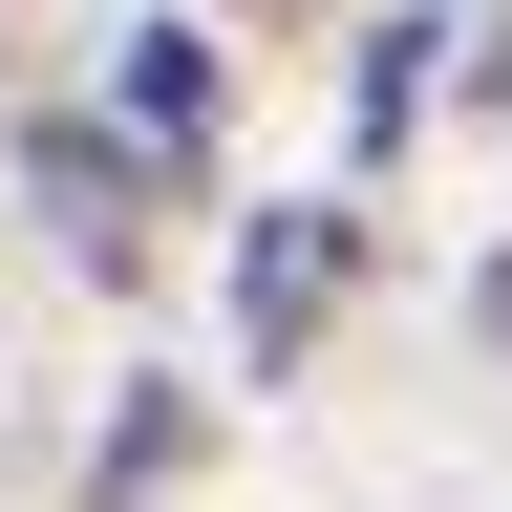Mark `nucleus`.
<instances>
[{
    "label": "nucleus",
    "instance_id": "2",
    "mask_svg": "<svg viewBox=\"0 0 512 512\" xmlns=\"http://www.w3.org/2000/svg\"><path fill=\"white\" fill-rule=\"evenodd\" d=\"M22 192H43V235H64V256H128V235H150V214H128V150H107V128H43V150H22Z\"/></svg>",
    "mask_w": 512,
    "mask_h": 512
},
{
    "label": "nucleus",
    "instance_id": "1",
    "mask_svg": "<svg viewBox=\"0 0 512 512\" xmlns=\"http://www.w3.org/2000/svg\"><path fill=\"white\" fill-rule=\"evenodd\" d=\"M320 320H342V214H278V235L235 256V342H256V384H278Z\"/></svg>",
    "mask_w": 512,
    "mask_h": 512
},
{
    "label": "nucleus",
    "instance_id": "4",
    "mask_svg": "<svg viewBox=\"0 0 512 512\" xmlns=\"http://www.w3.org/2000/svg\"><path fill=\"white\" fill-rule=\"evenodd\" d=\"M470 43H491V107H512V0H491V22H470Z\"/></svg>",
    "mask_w": 512,
    "mask_h": 512
},
{
    "label": "nucleus",
    "instance_id": "3",
    "mask_svg": "<svg viewBox=\"0 0 512 512\" xmlns=\"http://www.w3.org/2000/svg\"><path fill=\"white\" fill-rule=\"evenodd\" d=\"M128 128H150V150H192V128H214V43H192V22H150V64H128Z\"/></svg>",
    "mask_w": 512,
    "mask_h": 512
}]
</instances>
